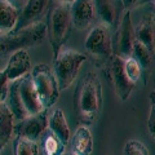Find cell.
I'll return each instance as SVG.
<instances>
[{
	"label": "cell",
	"mask_w": 155,
	"mask_h": 155,
	"mask_svg": "<svg viewBox=\"0 0 155 155\" xmlns=\"http://www.w3.org/2000/svg\"><path fill=\"white\" fill-rule=\"evenodd\" d=\"M102 107V84L96 72H87L74 93V109L84 127L94 123Z\"/></svg>",
	"instance_id": "1"
},
{
	"label": "cell",
	"mask_w": 155,
	"mask_h": 155,
	"mask_svg": "<svg viewBox=\"0 0 155 155\" xmlns=\"http://www.w3.org/2000/svg\"><path fill=\"white\" fill-rule=\"evenodd\" d=\"M8 106L18 122L25 120L28 116L38 115L45 110L34 85L31 72L11 83Z\"/></svg>",
	"instance_id": "2"
},
{
	"label": "cell",
	"mask_w": 155,
	"mask_h": 155,
	"mask_svg": "<svg viewBox=\"0 0 155 155\" xmlns=\"http://www.w3.org/2000/svg\"><path fill=\"white\" fill-rule=\"evenodd\" d=\"M72 2H51L47 14V38L52 47L53 58L64 49L72 27L71 18Z\"/></svg>",
	"instance_id": "3"
},
{
	"label": "cell",
	"mask_w": 155,
	"mask_h": 155,
	"mask_svg": "<svg viewBox=\"0 0 155 155\" xmlns=\"http://www.w3.org/2000/svg\"><path fill=\"white\" fill-rule=\"evenodd\" d=\"M47 38V25L44 22H38L27 28L11 34L0 35V58L5 57L8 53H14L18 49H25V47H34L41 44Z\"/></svg>",
	"instance_id": "4"
},
{
	"label": "cell",
	"mask_w": 155,
	"mask_h": 155,
	"mask_svg": "<svg viewBox=\"0 0 155 155\" xmlns=\"http://www.w3.org/2000/svg\"><path fill=\"white\" fill-rule=\"evenodd\" d=\"M83 53L72 49H62L54 60H53V71L57 78L60 89L64 91L74 83L80 71L81 65L87 61Z\"/></svg>",
	"instance_id": "5"
},
{
	"label": "cell",
	"mask_w": 155,
	"mask_h": 155,
	"mask_svg": "<svg viewBox=\"0 0 155 155\" xmlns=\"http://www.w3.org/2000/svg\"><path fill=\"white\" fill-rule=\"evenodd\" d=\"M31 76L39 98L41 100L45 110H48L57 102L61 92L54 71L45 64H38L32 67Z\"/></svg>",
	"instance_id": "6"
},
{
	"label": "cell",
	"mask_w": 155,
	"mask_h": 155,
	"mask_svg": "<svg viewBox=\"0 0 155 155\" xmlns=\"http://www.w3.org/2000/svg\"><path fill=\"white\" fill-rule=\"evenodd\" d=\"M84 45L85 49L88 51V54L97 64L110 62L111 57L114 56L113 38L110 35L109 27L104 23L96 25L91 28Z\"/></svg>",
	"instance_id": "7"
},
{
	"label": "cell",
	"mask_w": 155,
	"mask_h": 155,
	"mask_svg": "<svg viewBox=\"0 0 155 155\" xmlns=\"http://www.w3.org/2000/svg\"><path fill=\"white\" fill-rule=\"evenodd\" d=\"M134 41H136V36H134L132 17H130V11H125L122 16L120 25L118 26V31H116L115 35L114 54L122 57L123 60H128L129 57H132Z\"/></svg>",
	"instance_id": "8"
},
{
	"label": "cell",
	"mask_w": 155,
	"mask_h": 155,
	"mask_svg": "<svg viewBox=\"0 0 155 155\" xmlns=\"http://www.w3.org/2000/svg\"><path fill=\"white\" fill-rule=\"evenodd\" d=\"M109 74L118 97L122 101H127L134 89V83L129 80L124 70V60L114 54L109 62Z\"/></svg>",
	"instance_id": "9"
},
{
	"label": "cell",
	"mask_w": 155,
	"mask_h": 155,
	"mask_svg": "<svg viewBox=\"0 0 155 155\" xmlns=\"http://www.w3.org/2000/svg\"><path fill=\"white\" fill-rule=\"evenodd\" d=\"M48 123H49V118H48L47 110H44L40 114L28 116L25 120L18 122V124H16V128H14V133L16 136H21V137L36 142L47 132Z\"/></svg>",
	"instance_id": "10"
},
{
	"label": "cell",
	"mask_w": 155,
	"mask_h": 155,
	"mask_svg": "<svg viewBox=\"0 0 155 155\" xmlns=\"http://www.w3.org/2000/svg\"><path fill=\"white\" fill-rule=\"evenodd\" d=\"M51 7V2L47 0H28L26 2L25 7L21 11L17 27L14 31H19L23 28H27L38 22H41L40 18L47 16Z\"/></svg>",
	"instance_id": "11"
},
{
	"label": "cell",
	"mask_w": 155,
	"mask_h": 155,
	"mask_svg": "<svg viewBox=\"0 0 155 155\" xmlns=\"http://www.w3.org/2000/svg\"><path fill=\"white\" fill-rule=\"evenodd\" d=\"M72 26L78 30H85L92 26L96 18V4L91 0H76L71 4Z\"/></svg>",
	"instance_id": "12"
},
{
	"label": "cell",
	"mask_w": 155,
	"mask_h": 155,
	"mask_svg": "<svg viewBox=\"0 0 155 155\" xmlns=\"http://www.w3.org/2000/svg\"><path fill=\"white\" fill-rule=\"evenodd\" d=\"M31 58L26 49H18L9 57V61L5 67V74L11 83L21 79L25 75L30 74L31 70Z\"/></svg>",
	"instance_id": "13"
},
{
	"label": "cell",
	"mask_w": 155,
	"mask_h": 155,
	"mask_svg": "<svg viewBox=\"0 0 155 155\" xmlns=\"http://www.w3.org/2000/svg\"><path fill=\"white\" fill-rule=\"evenodd\" d=\"M21 11L9 0H0V32L11 34L16 30Z\"/></svg>",
	"instance_id": "14"
},
{
	"label": "cell",
	"mask_w": 155,
	"mask_h": 155,
	"mask_svg": "<svg viewBox=\"0 0 155 155\" xmlns=\"http://www.w3.org/2000/svg\"><path fill=\"white\" fill-rule=\"evenodd\" d=\"M93 136L88 127L81 125L72 136L70 141V150L75 155H91L93 151Z\"/></svg>",
	"instance_id": "15"
},
{
	"label": "cell",
	"mask_w": 155,
	"mask_h": 155,
	"mask_svg": "<svg viewBox=\"0 0 155 155\" xmlns=\"http://www.w3.org/2000/svg\"><path fill=\"white\" fill-rule=\"evenodd\" d=\"M16 118L9 106L0 102V150L9 143L14 134Z\"/></svg>",
	"instance_id": "16"
},
{
	"label": "cell",
	"mask_w": 155,
	"mask_h": 155,
	"mask_svg": "<svg viewBox=\"0 0 155 155\" xmlns=\"http://www.w3.org/2000/svg\"><path fill=\"white\" fill-rule=\"evenodd\" d=\"M48 129L53 132L58 138L61 140V142L65 145L69 143L71 141L70 138V128L67 124L66 116L64 114V111L61 109H56L49 116V123H48Z\"/></svg>",
	"instance_id": "17"
},
{
	"label": "cell",
	"mask_w": 155,
	"mask_h": 155,
	"mask_svg": "<svg viewBox=\"0 0 155 155\" xmlns=\"http://www.w3.org/2000/svg\"><path fill=\"white\" fill-rule=\"evenodd\" d=\"M97 13L101 18L104 25L106 26H119V7L118 2H110V0H98L94 2Z\"/></svg>",
	"instance_id": "18"
},
{
	"label": "cell",
	"mask_w": 155,
	"mask_h": 155,
	"mask_svg": "<svg viewBox=\"0 0 155 155\" xmlns=\"http://www.w3.org/2000/svg\"><path fill=\"white\" fill-rule=\"evenodd\" d=\"M154 22L151 17L143 18L134 28L136 40L143 44L147 49L155 54V32H154Z\"/></svg>",
	"instance_id": "19"
},
{
	"label": "cell",
	"mask_w": 155,
	"mask_h": 155,
	"mask_svg": "<svg viewBox=\"0 0 155 155\" xmlns=\"http://www.w3.org/2000/svg\"><path fill=\"white\" fill-rule=\"evenodd\" d=\"M41 149L44 155H64L66 151V146L61 142L57 136L47 129V132L41 136Z\"/></svg>",
	"instance_id": "20"
},
{
	"label": "cell",
	"mask_w": 155,
	"mask_h": 155,
	"mask_svg": "<svg viewBox=\"0 0 155 155\" xmlns=\"http://www.w3.org/2000/svg\"><path fill=\"white\" fill-rule=\"evenodd\" d=\"M13 149L14 155H40V149H39L38 142L21 137V136H16Z\"/></svg>",
	"instance_id": "21"
},
{
	"label": "cell",
	"mask_w": 155,
	"mask_h": 155,
	"mask_svg": "<svg viewBox=\"0 0 155 155\" xmlns=\"http://www.w3.org/2000/svg\"><path fill=\"white\" fill-rule=\"evenodd\" d=\"M132 57L137 60V62L141 65L142 69H149V67L151 66V64H153V57H154V54L143 44H141L138 40H136L134 41V45H133Z\"/></svg>",
	"instance_id": "22"
},
{
	"label": "cell",
	"mask_w": 155,
	"mask_h": 155,
	"mask_svg": "<svg viewBox=\"0 0 155 155\" xmlns=\"http://www.w3.org/2000/svg\"><path fill=\"white\" fill-rule=\"evenodd\" d=\"M124 70H125V74L129 78V80L132 83H137L141 78L142 74V67L141 65L137 62V60L133 57H129L128 60H124Z\"/></svg>",
	"instance_id": "23"
},
{
	"label": "cell",
	"mask_w": 155,
	"mask_h": 155,
	"mask_svg": "<svg viewBox=\"0 0 155 155\" xmlns=\"http://www.w3.org/2000/svg\"><path fill=\"white\" fill-rule=\"evenodd\" d=\"M124 155H150L147 147L138 140H129L124 145Z\"/></svg>",
	"instance_id": "24"
},
{
	"label": "cell",
	"mask_w": 155,
	"mask_h": 155,
	"mask_svg": "<svg viewBox=\"0 0 155 155\" xmlns=\"http://www.w3.org/2000/svg\"><path fill=\"white\" fill-rule=\"evenodd\" d=\"M9 79L5 74V71H0V102L5 104V100L9 96Z\"/></svg>",
	"instance_id": "25"
},
{
	"label": "cell",
	"mask_w": 155,
	"mask_h": 155,
	"mask_svg": "<svg viewBox=\"0 0 155 155\" xmlns=\"http://www.w3.org/2000/svg\"><path fill=\"white\" fill-rule=\"evenodd\" d=\"M147 129L149 133L155 137V106L151 105V109H150V115L147 119Z\"/></svg>",
	"instance_id": "26"
},
{
	"label": "cell",
	"mask_w": 155,
	"mask_h": 155,
	"mask_svg": "<svg viewBox=\"0 0 155 155\" xmlns=\"http://www.w3.org/2000/svg\"><path fill=\"white\" fill-rule=\"evenodd\" d=\"M150 101H151V105H154L155 106V89L150 93Z\"/></svg>",
	"instance_id": "27"
},
{
	"label": "cell",
	"mask_w": 155,
	"mask_h": 155,
	"mask_svg": "<svg viewBox=\"0 0 155 155\" xmlns=\"http://www.w3.org/2000/svg\"><path fill=\"white\" fill-rule=\"evenodd\" d=\"M153 22H154V26H155V3H154V8H153Z\"/></svg>",
	"instance_id": "28"
},
{
	"label": "cell",
	"mask_w": 155,
	"mask_h": 155,
	"mask_svg": "<svg viewBox=\"0 0 155 155\" xmlns=\"http://www.w3.org/2000/svg\"><path fill=\"white\" fill-rule=\"evenodd\" d=\"M64 155H75V154L72 153L71 150H66V151H65V154H64Z\"/></svg>",
	"instance_id": "29"
},
{
	"label": "cell",
	"mask_w": 155,
	"mask_h": 155,
	"mask_svg": "<svg viewBox=\"0 0 155 155\" xmlns=\"http://www.w3.org/2000/svg\"><path fill=\"white\" fill-rule=\"evenodd\" d=\"M0 35H2V32H0Z\"/></svg>",
	"instance_id": "30"
}]
</instances>
